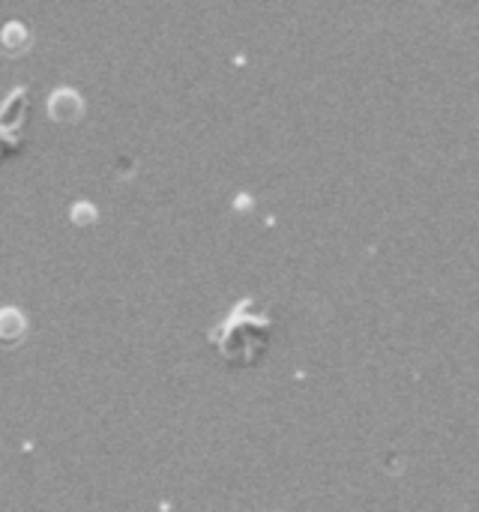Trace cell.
<instances>
[{"label": "cell", "instance_id": "obj_1", "mask_svg": "<svg viewBox=\"0 0 479 512\" xmlns=\"http://www.w3.org/2000/svg\"><path fill=\"white\" fill-rule=\"evenodd\" d=\"M273 336V312L258 297H243L231 312L207 330L213 351L231 366H252L264 357Z\"/></svg>", "mask_w": 479, "mask_h": 512}, {"label": "cell", "instance_id": "obj_2", "mask_svg": "<svg viewBox=\"0 0 479 512\" xmlns=\"http://www.w3.org/2000/svg\"><path fill=\"white\" fill-rule=\"evenodd\" d=\"M27 87H15L9 99L0 105V159L21 147V126L27 117Z\"/></svg>", "mask_w": 479, "mask_h": 512}]
</instances>
